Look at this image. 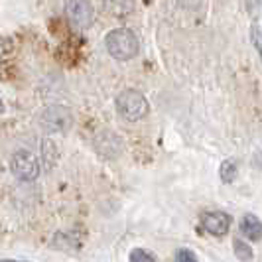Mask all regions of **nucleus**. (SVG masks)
<instances>
[{
  "label": "nucleus",
  "mask_w": 262,
  "mask_h": 262,
  "mask_svg": "<svg viewBox=\"0 0 262 262\" xmlns=\"http://www.w3.org/2000/svg\"><path fill=\"white\" fill-rule=\"evenodd\" d=\"M105 43H106L108 53H111L115 59H118V61H128V59H132V57L138 53V48H140L136 34H134L132 30H126V28H117V30H113V32L106 36Z\"/></svg>",
  "instance_id": "nucleus-1"
},
{
  "label": "nucleus",
  "mask_w": 262,
  "mask_h": 262,
  "mask_svg": "<svg viewBox=\"0 0 262 262\" xmlns=\"http://www.w3.org/2000/svg\"><path fill=\"white\" fill-rule=\"evenodd\" d=\"M117 108L120 117L134 122V120H140L148 115V101L142 93L126 89L117 97Z\"/></svg>",
  "instance_id": "nucleus-2"
},
{
  "label": "nucleus",
  "mask_w": 262,
  "mask_h": 262,
  "mask_svg": "<svg viewBox=\"0 0 262 262\" xmlns=\"http://www.w3.org/2000/svg\"><path fill=\"white\" fill-rule=\"evenodd\" d=\"M73 124V113L67 106H48L39 117V126L50 134L67 132Z\"/></svg>",
  "instance_id": "nucleus-3"
},
{
  "label": "nucleus",
  "mask_w": 262,
  "mask_h": 262,
  "mask_svg": "<svg viewBox=\"0 0 262 262\" xmlns=\"http://www.w3.org/2000/svg\"><path fill=\"white\" fill-rule=\"evenodd\" d=\"M10 168H12V173L20 182H34L39 176L38 158L34 156L32 152H28V150L14 152L12 160H10Z\"/></svg>",
  "instance_id": "nucleus-4"
},
{
  "label": "nucleus",
  "mask_w": 262,
  "mask_h": 262,
  "mask_svg": "<svg viewBox=\"0 0 262 262\" xmlns=\"http://www.w3.org/2000/svg\"><path fill=\"white\" fill-rule=\"evenodd\" d=\"M66 16L69 24L83 32L91 26L93 22V4L91 2H83V0H71L66 2Z\"/></svg>",
  "instance_id": "nucleus-5"
},
{
  "label": "nucleus",
  "mask_w": 262,
  "mask_h": 262,
  "mask_svg": "<svg viewBox=\"0 0 262 262\" xmlns=\"http://www.w3.org/2000/svg\"><path fill=\"white\" fill-rule=\"evenodd\" d=\"M93 146H95V150H97V154H99V156L108 158V160L118 158L120 154H122V150H124L120 136L115 134V132H111V130H103L101 134H97Z\"/></svg>",
  "instance_id": "nucleus-6"
},
{
  "label": "nucleus",
  "mask_w": 262,
  "mask_h": 262,
  "mask_svg": "<svg viewBox=\"0 0 262 262\" xmlns=\"http://www.w3.org/2000/svg\"><path fill=\"white\" fill-rule=\"evenodd\" d=\"M201 227L215 236H223L229 233L231 227V217L223 211H207L201 215Z\"/></svg>",
  "instance_id": "nucleus-7"
},
{
  "label": "nucleus",
  "mask_w": 262,
  "mask_h": 262,
  "mask_svg": "<svg viewBox=\"0 0 262 262\" xmlns=\"http://www.w3.org/2000/svg\"><path fill=\"white\" fill-rule=\"evenodd\" d=\"M241 233L250 238V241H260V235H262V225H260V219L256 217V215H245L243 217V221H241Z\"/></svg>",
  "instance_id": "nucleus-8"
},
{
  "label": "nucleus",
  "mask_w": 262,
  "mask_h": 262,
  "mask_svg": "<svg viewBox=\"0 0 262 262\" xmlns=\"http://www.w3.org/2000/svg\"><path fill=\"white\" fill-rule=\"evenodd\" d=\"M41 160H43V168L46 170H52L57 162V148L52 140H43L41 144Z\"/></svg>",
  "instance_id": "nucleus-9"
},
{
  "label": "nucleus",
  "mask_w": 262,
  "mask_h": 262,
  "mask_svg": "<svg viewBox=\"0 0 262 262\" xmlns=\"http://www.w3.org/2000/svg\"><path fill=\"white\" fill-rule=\"evenodd\" d=\"M221 180H223L225 184H233L236 180V164L235 162H231V160H227L221 164Z\"/></svg>",
  "instance_id": "nucleus-10"
},
{
  "label": "nucleus",
  "mask_w": 262,
  "mask_h": 262,
  "mask_svg": "<svg viewBox=\"0 0 262 262\" xmlns=\"http://www.w3.org/2000/svg\"><path fill=\"white\" fill-rule=\"evenodd\" d=\"M233 247H235V254L241 258L243 262H249L252 258V252H250L249 245H245L241 238H235V243H233Z\"/></svg>",
  "instance_id": "nucleus-11"
},
{
  "label": "nucleus",
  "mask_w": 262,
  "mask_h": 262,
  "mask_svg": "<svg viewBox=\"0 0 262 262\" xmlns=\"http://www.w3.org/2000/svg\"><path fill=\"white\" fill-rule=\"evenodd\" d=\"M130 262H156V256L144 249H134L130 252Z\"/></svg>",
  "instance_id": "nucleus-12"
},
{
  "label": "nucleus",
  "mask_w": 262,
  "mask_h": 262,
  "mask_svg": "<svg viewBox=\"0 0 262 262\" xmlns=\"http://www.w3.org/2000/svg\"><path fill=\"white\" fill-rule=\"evenodd\" d=\"M176 262H197L195 254L187 249H180L176 252Z\"/></svg>",
  "instance_id": "nucleus-13"
},
{
  "label": "nucleus",
  "mask_w": 262,
  "mask_h": 262,
  "mask_svg": "<svg viewBox=\"0 0 262 262\" xmlns=\"http://www.w3.org/2000/svg\"><path fill=\"white\" fill-rule=\"evenodd\" d=\"M252 41H254V48L260 52V24L252 26Z\"/></svg>",
  "instance_id": "nucleus-14"
},
{
  "label": "nucleus",
  "mask_w": 262,
  "mask_h": 262,
  "mask_svg": "<svg viewBox=\"0 0 262 262\" xmlns=\"http://www.w3.org/2000/svg\"><path fill=\"white\" fill-rule=\"evenodd\" d=\"M0 113H4V105H2V101H0Z\"/></svg>",
  "instance_id": "nucleus-15"
},
{
  "label": "nucleus",
  "mask_w": 262,
  "mask_h": 262,
  "mask_svg": "<svg viewBox=\"0 0 262 262\" xmlns=\"http://www.w3.org/2000/svg\"><path fill=\"white\" fill-rule=\"evenodd\" d=\"M0 262H20V260H0Z\"/></svg>",
  "instance_id": "nucleus-16"
}]
</instances>
